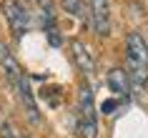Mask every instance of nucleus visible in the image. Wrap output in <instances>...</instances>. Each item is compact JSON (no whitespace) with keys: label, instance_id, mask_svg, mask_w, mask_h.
<instances>
[{"label":"nucleus","instance_id":"obj_1","mask_svg":"<svg viewBox=\"0 0 148 138\" xmlns=\"http://www.w3.org/2000/svg\"><path fill=\"white\" fill-rule=\"evenodd\" d=\"M125 76L131 80V93L140 95L148 85V43L138 30L125 35Z\"/></svg>","mask_w":148,"mask_h":138},{"label":"nucleus","instance_id":"obj_2","mask_svg":"<svg viewBox=\"0 0 148 138\" xmlns=\"http://www.w3.org/2000/svg\"><path fill=\"white\" fill-rule=\"evenodd\" d=\"M0 13L10 28L13 40H23L30 30V10L25 0H0Z\"/></svg>","mask_w":148,"mask_h":138},{"label":"nucleus","instance_id":"obj_3","mask_svg":"<svg viewBox=\"0 0 148 138\" xmlns=\"http://www.w3.org/2000/svg\"><path fill=\"white\" fill-rule=\"evenodd\" d=\"M78 136L95 138L98 136V118H95V100L90 85L83 83L78 91Z\"/></svg>","mask_w":148,"mask_h":138},{"label":"nucleus","instance_id":"obj_4","mask_svg":"<svg viewBox=\"0 0 148 138\" xmlns=\"http://www.w3.org/2000/svg\"><path fill=\"white\" fill-rule=\"evenodd\" d=\"M88 25L98 38H108L113 30L110 0H88Z\"/></svg>","mask_w":148,"mask_h":138},{"label":"nucleus","instance_id":"obj_5","mask_svg":"<svg viewBox=\"0 0 148 138\" xmlns=\"http://www.w3.org/2000/svg\"><path fill=\"white\" fill-rule=\"evenodd\" d=\"M10 91L15 93V98H18V103H20V108H23L25 118H28L33 126H38L40 123V111H38V103H35V95H33L28 76H23L15 85H10Z\"/></svg>","mask_w":148,"mask_h":138},{"label":"nucleus","instance_id":"obj_6","mask_svg":"<svg viewBox=\"0 0 148 138\" xmlns=\"http://www.w3.org/2000/svg\"><path fill=\"white\" fill-rule=\"evenodd\" d=\"M0 76L5 78L8 85H15L18 80L25 76V70L20 68L15 53L8 48V43H3V40H0Z\"/></svg>","mask_w":148,"mask_h":138},{"label":"nucleus","instance_id":"obj_7","mask_svg":"<svg viewBox=\"0 0 148 138\" xmlns=\"http://www.w3.org/2000/svg\"><path fill=\"white\" fill-rule=\"evenodd\" d=\"M70 58H73L75 68L83 76H93L95 73V55L83 40H70Z\"/></svg>","mask_w":148,"mask_h":138},{"label":"nucleus","instance_id":"obj_8","mask_svg":"<svg viewBox=\"0 0 148 138\" xmlns=\"http://www.w3.org/2000/svg\"><path fill=\"white\" fill-rule=\"evenodd\" d=\"M35 15H38V23H40V28H43V33L55 30L58 10H55L53 0H35Z\"/></svg>","mask_w":148,"mask_h":138},{"label":"nucleus","instance_id":"obj_9","mask_svg":"<svg viewBox=\"0 0 148 138\" xmlns=\"http://www.w3.org/2000/svg\"><path fill=\"white\" fill-rule=\"evenodd\" d=\"M108 88L116 95H121V98H128L131 95V80H128V76H125L123 68H113L108 73Z\"/></svg>","mask_w":148,"mask_h":138},{"label":"nucleus","instance_id":"obj_10","mask_svg":"<svg viewBox=\"0 0 148 138\" xmlns=\"http://www.w3.org/2000/svg\"><path fill=\"white\" fill-rule=\"evenodd\" d=\"M60 8L70 18H75L80 23H88V3L86 0H60Z\"/></svg>","mask_w":148,"mask_h":138},{"label":"nucleus","instance_id":"obj_11","mask_svg":"<svg viewBox=\"0 0 148 138\" xmlns=\"http://www.w3.org/2000/svg\"><path fill=\"white\" fill-rule=\"evenodd\" d=\"M0 138H28V133H25L15 121L3 118V121H0Z\"/></svg>","mask_w":148,"mask_h":138},{"label":"nucleus","instance_id":"obj_12","mask_svg":"<svg viewBox=\"0 0 148 138\" xmlns=\"http://www.w3.org/2000/svg\"><path fill=\"white\" fill-rule=\"evenodd\" d=\"M118 106H121V103H118L116 98H108V100H103L101 103V113H106V115H113L118 111Z\"/></svg>","mask_w":148,"mask_h":138},{"label":"nucleus","instance_id":"obj_13","mask_svg":"<svg viewBox=\"0 0 148 138\" xmlns=\"http://www.w3.org/2000/svg\"><path fill=\"white\" fill-rule=\"evenodd\" d=\"M146 43H148V40H146Z\"/></svg>","mask_w":148,"mask_h":138}]
</instances>
